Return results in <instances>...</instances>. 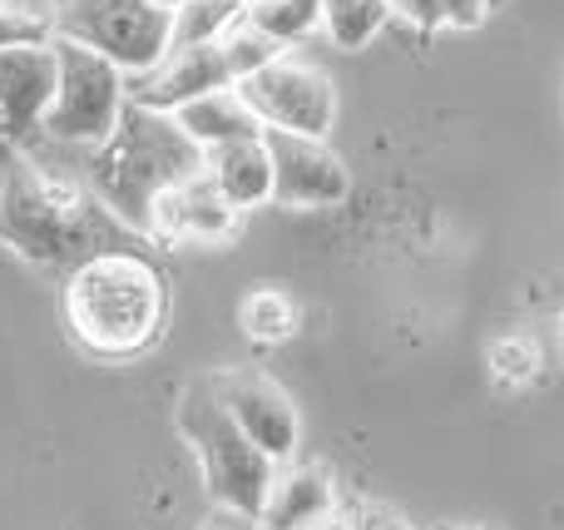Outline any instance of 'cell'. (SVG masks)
<instances>
[{"label":"cell","mask_w":564,"mask_h":530,"mask_svg":"<svg viewBox=\"0 0 564 530\" xmlns=\"http://www.w3.org/2000/svg\"><path fill=\"white\" fill-rule=\"evenodd\" d=\"M55 85H59L55 40L0 50V125H6L10 139H25L30 129L45 125Z\"/></svg>","instance_id":"8fae6325"},{"label":"cell","mask_w":564,"mask_h":530,"mask_svg":"<svg viewBox=\"0 0 564 530\" xmlns=\"http://www.w3.org/2000/svg\"><path fill=\"white\" fill-rule=\"evenodd\" d=\"M228 85H238V79H234V69H228L218 40L214 45H174L159 65L129 75V99L174 115V109L188 105V99L214 95V89H228Z\"/></svg>","instance_id":"30bf717a"},{"label":"cell","mask_w":564,"mask_h":530,"mask_svg":"<svg viewBox=\"0 0 564 530\" xmlns=\"http://www.w3.org/2000/svg\"><path fill=\"white\" fill-rule=\"evenodd\" d=\"M490 363H496V377L500 382H530L540 372V353L530 337H500L490 347Z\"/></svg>","instance_id":"7402d4cb"},{"label":"cell","mask_w":564,"mask_h":530,"mask_svg":"<svg viewBox=\"0 0 564 530\" xmlns=\"http://www.w3.org/2000/svg\"><path fill=\"white\" fill-rule=\"evenodd\" d=\"M224 60H228V69H234V79H243V75H253V69H263L268 60H278L288 45H278L268 30H258L253 20H248V10H243V20H238L234 30H228L224 40Z\"/></svg>","instance_id":"ffe728a7"},{"label":"cell","mask_w":564,"mask_h":530,"mask_svg":"<svg viewBox=\"0 0 564 530\" xmlns=\"http://www.w3.org/2000/svg\"><path fill=\"white\" fill-rule=\"evenodd\" d=\"M174 422H178V436L194 446L198 472H204V486H208V496H214V506H234V511L263 516L278 462L263 452V446L248 442V432L234 422V412H228L224 397H218L214 377L184 387Z\"/></svg>","instance_id":"277c9868"},{"label":"cell","mask_w":564,"mask_h":530,"mask_svg":"<svg viewBox=\"0 0 564 530\" xmlns=\"http://www.w3.org/2000/svg\"><path fill=\"white\" fill-rule=\"evenodd\" d=\"M174 119H178V129H184V134L204 149V154H208V149H218V144H238V139L268 134L263 119L253 115V105L238 95V85L188 99V105L174 109Z\"/></svg>","instance_id":"9a60e30c"},{"label":"cell","mask_w":564,"mask_h":530,"mask_svg":"<svg viewBox=\"0 0 564 530\" xmlns=\"http://www.w3.org/2000/svg\"><path fill=\"white\" fill-rule=\"evenodd\" d=\"M208 179L218 184V194L234 208H258L273 204V154H268V139H238V144H218L204 154Z\"/></svg>","instance_id":"4fadbf2b"},{"label":"cell","mask_w":564,"mask_h":530,"mask_svg":"<svg viewBox=\"0 0 564 530\" xmlns=\"http://www.w3.org/2000/svg\"><path fill=\"white\" fill-rule=\"evenodd\" d=\"M55 60L59 85L40 129L59 144H105L129 105V69L115 65L105 50H89L65 35H55Z\"/></svg>","instance_id":"5b68a950"},{"label":"cell","mask_w":564,"mask_h":530,"mask_svg":"<svg viewBox=\"0 0 564 530\" xmlns=\"http://www.w3.org/2000/svg\"><path fill=\"white\" fill-rule=\"evenodd\" d=\"M431 530H500V526H490V521H441Z\"/></svg>","instance_id":"4316f807"},{"label":"cell","mask_w":564,"mask_h":530,"mask_svg":"<svg viewBox=\"0 0 564 530\" xmlns=\"http://www.w3.org/2000/svg\"><path fill=\"white\" fill-rule=\"evenodd\" d=\"M59 313L75 337L99 363H134L164 343L169 327V278L144 244L105 248L65 273Z\"/></svg>","instance_id":"7a4b0ae2"},{"label":"cell","mask_w":564,"mask_h":530,"mask_svg":"<svg viewBox=\"0 0 564 530\" xmlns=\"http://www.w3.org/2000/svg\"><path fill=\"white\" fill-rule=\"evenodd\" d=\"M194 174H204V149L178 129L174 115L149 109L139 99H129L115 134L105 144H89L85 159V184L144 238L149 224H154L159 198L169 188L188 184Z\"/></svg>","instance_id":"3957f363"},{"label":"cell","mask_w":564,"mask_h":530,"mask_svg":"<svg viewBox=\"0 0 564 530\" xmlns=\"http://www.w3.org/2000/svg\"><path fill=\"white\" fill-rule=\"evenodd\" d=\"M391 20L387 0H322V25H327L332 45L341 50H367Z\"/></svg>","instance_id":"2e32d148"},{"label":"cell","mask_w":564,"mask_h":530,"mask_svg":"<svg viewBox=\"0 0 564 530\" xmlns=\"http://www.w3.org/2000/svg\"><path fill=\"white\" fill-rule=\"evenodd\" d=\"M55 35L105 50L129 75L159 65L174 45V0H55Z\"/></svg>","instance_id":"8992f818"},{"label":"cell","mask_w":564,"mask_h":530,"mask_svg":"<svg viewBox=\"0 0 564 530\" xmlns=\"http://www.w3.org/2000/svg\"><path fill=\"white\" fill-rule=\"evenodd\" d=\"M560 347H564V317H560Z\"/></svg>","instance_id":"83f0119b"},{"label":"cell","mask_w":564,"mask_h":530,"mask_svg":"<svg viewBox=\"0 0 564 530\" xmlns=\"http://www.w3.org/2000/svg\"><path fill=\"white\" fill-rule=\"evenodd\" d=\"M238 323H243V333L253 337V343L278 347L297 333V303H292L282 288H253V293L243 298V307H238Z\"/></svg>","instance_id":"ac0fdd59"},{"label":"cell","mask_w":564,"mask_h":530,"mask_svg":"<svg viewBox=\"0 0 564 530\" xmlns=\"http://www.w3.org/2000/svg\"><path fill=\"white\" fill-rule=\"evenodd\" d=\"M198 530H263V521L248 511H234V506H214V511L198 521Z\"/></svg>","instance_id":"484cf974"},{"label":"cell","mask_w":564,"mask_h":530,"mask_svg":"<svg viewBox=\"0 0 564 530\" xmlns=\"http://www.w3.org/2000/svg\"><path fill=\"white\" fill-rule=\"evenodd\" d=\"M387 6H391V15H401L421 35L441 30V0H387Z\"/></svg>","instance_id":"603a6c76"},{"label":"cell","mask_w":564,"mask_h":530,"mask_svg":"<svg viewBox=\"0 0 564 530\" xmlns=\"http://www.w3.org/2000/svg\"><path fill=\"white\" fill-rule=\"evenodd\" d=\"M243 6H253V0H243Z\"/></svg>","instance_id":"f1b7e54d"},{"label":"cell","mask_w":564,"mask_h":530,"mask_svg":"<svg viewBox=\"0 0 564 530\" xmlns=\"http://www.w3.org/2000/svg\"><path fill=\"white\" fill-rule=\"evenodd\" d=\"M243 0H174V45H214L243 20Z\"/></svg>","instance_id":"e0dca14e"},{"label":"cell","mask_w":564,"mask_h":530,"mask_svg":"<svg viewBox=\"0 0 564 530\" xmlns=\"http://www.w3.org/2000/svg\"><path fill=\"white\" fill-rule=\"evenodd\" d=\"M351 530H416L406 521V516L387 511V506H361L357 516H351Z\"/></svg>","instance_id":"d4e9b609"},{"label":"cell","mask_w":564,"mask_h":530,"mask_svg":"<svg viewBox=\"0 0 564 530\" xmlns=\"http://www.w3.org/2000/svg\"><path fill=\"white\" fill-rule=\"evenodd\" d=\"M248 20L278 40V45H297L322 25V0H253Z\"/></svg>","instance_id":"d6986e66"},{"label":"cell","mask_w":564,"mask_h":530,"mask_svg":"<svg viewBox=\"0 0 564 530\" xmlns=\"http://www.w3.org/2000/svg\"><path fill=\"white\" fill-rule=\"evenodd\" d=\"M0 134H6V125H0Z\"/></svg>","instance_id":"f546056e"},{"label":"cell","mask_w":564,"mask_h":530,"mask_svg":"<svg viewBox=\"0 0 564 530\" xmlns=\"http://www.w3.org/2000/svg\"><path fill=\"white\" fill-rule=\"evenodd\" d=\"M0 244L35 268L69 273L105 248L144 244V234H134L89 184L50 174L25 139L0 134Z\"/></svg>","instance_id":"6da1fadb"},{"label":"cell","mask_w":564,"mask_h":530,"mask_svg":"<svg viewBox=\"0 0 564 530\" xmlns=\"http://www.w3.org/2000/svg\"><path fill=\"white\" fill-rule=\"evenodd\" d=\"M238 95L253 105L263 129H288V134L327 139L337 129V85L322 65L297 60L282 50L263 69L238 79Z\"/></svg>","instance_id":"52a82bcc"},{"label":"cell","mask_w":564,"mask_h":530,"mask_svg":"<svg viewBox=\"0 0 564 530\" xmlns=\"http://www.w3.org/2000/svg\"><path fill=\"white\" fill-rule=\"evenodd\" d=\"M214 387L224 397V407L234 412V422L248 432V442L263 446L278 466H288L297 456L302 417L273 377L248 372V367H228V372H214Z\"/></svg>","instance_id":"9c48e42d"},{"label":"cell","mask_w":564,"mask_h":530,"mask_svg":"<svg viewBox=\"0 0 564 530\" xmlns=\"http://www.w3.org/2000/svg\"><path fill=\"white\" fill-rule=\"evenodd\" d=\"M273 154V204L278 208H337L351 188V174L327 139L268 129Z\"/></svg>","instance_id":"ba28073f"},{"label":"cell","mask_w":564,"mask_h":530,"mask_svg":"<svg viewBox=\"0 0 564 530\" xmlns=\"http://www.w3.org/2000/svg\"><path fill=\"white\" fill-rule=\"evenodd\" d=\"M490 15V0H441V25L451 30H476L486 25Z\"/></svg>","instance_id":"cb8c5ba5"},{"label":"cell","mask_w":564,"mask_h":530,"mask_svg":"<svg viewBox=\"0 0 564 530\" xmlns=\"http://www.w3.org/2000/svg\"><path fill=\"white\" fill-rule=\"evenodd\" d=\"M238 218H243V208L228 204L204 169V174H194L188 184L169 188L159 198L149 238L154 244H224V238L238 234Z\"/></svg>","instance_id":"7c38bea8"},{"label":"cell","mask_w":564,"mask_h":530,"mask_svg":"<svg viewBox=\"0 0 564 530\" xmlns=\"http://www.w3.org/2000/svg\"><path fill=\"white\" fill-rule=\"evenodd\" d=\"M337 511V486L322 466H288L273 476V491L263 501V530H307L322 516Z\"/></svg>","instance_id":"5bb4252c"},{"label":"cell","mask_w":564,"mask_h":530,"mask_svg":"<svg viewBox=\"0 0 564 530\" xmlns=\"http://www.w3.org/2000/svg\"><path fill=\"white\" fill-rule=\"evenodd\" d=\"M35 40H55L50 10H35V6H25V0H0V50L35 45Z\"/></svg>","instance_id":"44dd1931"}]
</instances>
